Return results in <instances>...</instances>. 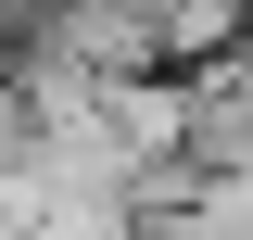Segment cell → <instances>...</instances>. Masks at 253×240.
<instances>
[{
  "mask_svg": "<svg viewBox=\"0 0 253 240\" xmlns=\"http://www.w3.org/2000/svg\"><path fill=\"white\" fill-rule=\"evenodd\" d=\"M190 164H253V63H190Z\"/></svg>",
  "mask_w": 253,
  "mask_h": 240,
  "instance_id": "1",
  "label": "cell"
}]
</instances>
